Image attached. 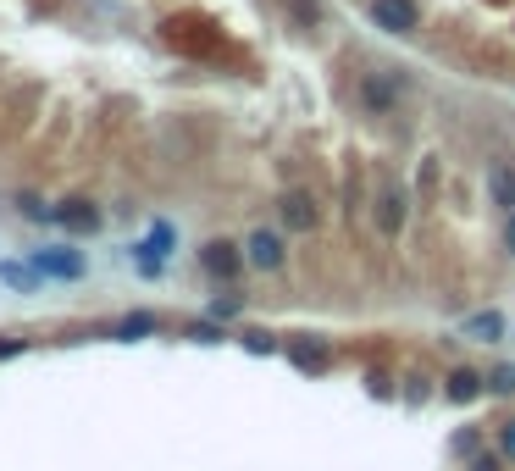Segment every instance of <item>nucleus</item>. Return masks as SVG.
Listing matches in <instances>:
<instances>
[{"label":"nucleus","mask_w":515,"mask_h":471,"mask_svg":"<svg viewBox=\"0 0 515 471\" xmlns=\"http://www.w3.org/2000/svg\"><path fill=\"white\" fill-rule=\"evenodd\" d=\"M493 449H499V455L515 466V416H504V422H493Z\"/></svg>","instance_id":"nucleus-24"},{"label":"nucleus","mask_w":515,"mask_h":471,"mask_svg":"<svg viewBox=\"0 0 515 471\" xmlns=\"http://www.w3.org/2000/svg\"><path fill=\"white\" fill-rule=\"evenodd\" d=\"M12 211L23 222H34V228H56V206H50L45 194H34V189H17L12 194Z\"/></svg>","instance_id":"nucleus-17"},{"label":"nucleus","mask_w":515,"mask_h":471,"mask_svg":"<svg viewBox=\"0 0 515 471\" xmlns=\"http://www.w3.org/2000/svg\"><path fill=\"white\" fill-rule=\"evenodd\" d=\"M244 311H250V294H244L239 283H222V289L205 300V316H211V322H222V327L244 322Z\"/></svg>","instance_id":"nucleus-13"},{"label":"nucleus","mask_w":515,"mask_h":471,"mask_svg":"<svg viewBox=\"0 0 515 471\" xmlns=\"http://www.w3.org/2000/svg\"><path fill=\"white\" fill-rule=\"evenodd\" d=\"M366 17H372V28L388 34V39H416L421 34V6L416 0H366Z\"/></svg>","instance_id":"nucleus-7"},{"label":"nucleus","mask_w":515,"mask_h":471,"mask_svg":"<svg viewBox=\"0 0 515 471\" xmlns=\"http://www.w3.org/2000/svg\"><path fill=\"white\" fill-rule=\"evenodd\" d=\"M0 289H12V294H39L45 289V278H39L34 272V261H28V255H0Z\"/></svg>","instance_id":"nucleus-12"},{"label":"nucleus","mask_w":515,"mask_h":471,"mask_svg":"<svg viewBox=\"0 0 515 471\" xmlns=\"http://www.w3.org/2000/svg\"><path fill=\"white\" fill-rule=\"evenodd\" d=\"M56 228H61V239H95L106 228V211L89 194H67V200H56Z\"/></svg>","instance_id":"nucleus-8"},{"label":"nucleus","mask_w":515,"mask_h":471,"mask_svg":"<svg viewBox=\"0 0 515 471\" xmlns=\"http://www.w3.org/2000/svg\"><path fill=\"white\" fill-rule=\"evenodd\" d=\"M366 394H372V399H399V388H394V377H388V372H366Z\"/></svg>","instance_id":"nucleus-26"},{"label":"nucleus","mask_w":515,"mask_h":471,"mask_svg":"<svg viewBox=\"0 0 515 471\" xmlns=\"http://www.w3.org/2000/svg\"><path fill=\"white\" fill-rule=\"evenodd\" d=\"M504 244H510V255H515V217H504Z\"/></svg>","instance_id":"nucleus-29"},{"label":"nucleus","mask_w":515,"mask_h":471,"mask_svg":"<svg viewBox=\"0 0 515 471\" xmlns=\"http://www.w3.org/2000/svg\"><path fill=\"white\" fill-rule=\"evenodd\" d=\"M277 228L283 233H322V200L311 189H283L277 194Z\"/></svg>","instance_id":"nucleus-9"},{"label":"nucleus","mask_w":515,"mask_h":471,"mask_svg":"<svg viewBox=\"0 0 515 471\" xmlns=\"http://www.w3.org/2000/svg\"><path fill=\"white\" fill-rule=\"evenodd\" d=\"M477 449H482V433H477V427H466V433L455 438V455H460V460H471Z\"/></svg>","instance_id":"nucleus-28"},{"label":"nucleus","mask_w":515,"mask_h":471,"mask_svg":"<svg viewBox=\"0 0 515 471\" xmlns=\"http://www.w3.org/2000/svg\"><path fill=\"white\" fill-rule=\"evenodd\" d=\"M239 244H244V261H250V272L277 278V272L288 266V233H283V228H250Z\"/></svg>","instance_id":"nucleus-6"},{"label":"nucleus","mask_w":515,"mask_h":471,"mask_svg":"<svg viewBox=\"0 0 515 471\" xmlns=\"http://www.w3.org/2000/svg\"><path fill=\"white\" fill-rule=\"evenodd\" d=\"M355 100H360V111H366V117H394V111L410 100L405 67H366V73H360V84H355Z\"/></svg>","instance_id":"nucleus-1"},{"label":"nucleus","mask_w":515,"mask_h":471,"mask_svg":"<svg viewBox=\"0 0 515 471\" xmlns=\"http://www.w3.org/2000/svg\"><path fill=\"white\" fill-rule=\"evenodd\" d=\"M488 394H493V399H515V361L488 366Z\"/></svg>","instance_id":"nucleus-22"},{"label":"nucleus","mask_w":515,"mask_h":471,"mask_svg":"<svg viewBox=\"0 0 515 471\" xmlns=\"http://www.w3.org/2000/svg\"><path fill=\"white\" fill-rule=\"evenodd\" d=\"M139 244H144L150 255H161V261H172V255H178V228H172L167 217H156V222H150V233H144Z\"/></svg>","instance_id":"nucleus-19"},{"label":"nucleus","mask_w":515,"mask_h":471,"mask_svg":"<svg viewBox=\"0 0 515 471\" xmlns=\"http://www.w3.org/2000/svg\"><path fill=\"white\" fill-rule=\"evenodd\" d=\"M283 12H288V23L305 28V34L327 23V6H322V0H283Z\"/></svg>","instance_id":"nucleus-21"},{"label":"nucleus","mask_w":515,"mask_h":471,"mask_svg":"<svg viewBox=\"0 0 515 471\" xmlns=\"http://www.w3.org/2000/svg\"><path fill=\"white\" fill-rule=\"evenodd\" d=\"M28 261L45 283H84L89 278V250H78V239H45V244H28Z\"/></svg>","instance_id":"nucleus-2"},{"label":"nucleus","mask_w":515,"mask_h":471,"mask_svg":"<svg viewBox=\"0 0 515 471\" xmlns=\"http://www.w3.org/2000/svg\"><path fill=\"white\" fill-rule=\"evenodd\" d=\"M283 361L294 366L300 377H327L333 372V339H322V333H288Z\"/></svg>","instance_id":"nucleus-5"},{"label":"nucleus","mask_w":515,"mask_h":471,"mask_svg":"<svg viewBox=\"0 0 515 471\" xmlns=\"http://www.w3.org/2000/svg\"><path fill=\"white\" fill-rule=\"evenodd\" d=\"M194 261H200V272L205 278L216 283V289H222V283H239L244 278V244L239 239H205L200 250H194Z\"/></svg>","instance_id":"nucleus-4"},{"label":"nucleus","mask_w":515,"mask_h":471,"mask_svg":"<svg viewBox=\"0 0 515 471\" xmlns=\"http://www.w3.org/2000/svg\"><path fill=\"white\" fill-rule=\"evenodd\" d=\"M432 394H438V388H432L427 372H405V377H399V405H405V411H421Z\"/></svg>","instance_id":"nucleus-20"},{"label":"nucleus","mask_w":515,"mask_h":471,"mask_svg":"<svg viewBox=\"0 0 515 471\" xmlns=\"http://www.w3.org/2000/svg\"><path fill=\"white\" fill-rule=\"evenodd\" d=\"M504 466H510V460H504L499 449H477V455L466 460V471H504Z\"/></svg>","instance_id":"nucleus-27"},{"label":"nucleus","mask_w":515,"mask_h":471,"mask_svg":"<svg viewBox=\"0 0 515 471\" xmlns=\"http://www.w3.org/2000/svg\"><path fill=\"white\" fill-rule=\"evenodd\" d=\"M504 333H510L504 311H471V316H460V339H471V344H504Z\"/></svg>","instance_id":"nucleus-14"},{"label":"nucleus","mask_w":515,"mask_h":471,"mask_svg":"<svg viewBox=\"0 0 515 471\" xmlns=\"http://www.w3.org/2000/svg\"><path fill=\"white\" fill-rule=\"evenodd\" d=\"M161 333H167L161 311H128V316H117V322L106 327L111 344H144V339H161Z\"/></svg>","instance_id":"nucleus-10"},{"label":"nucleus","mask_w":515,"mask_h":471,"mask_svg":"<svg viewBox=\"0 0 515 471\" xmlns=\"http://www.w3.org/2000/svg\"><path fill=\"white\" fill-rule=\"evenodd\" d=\"M128 261H133V272H139V278H161V272H167V261H161V255H150L144 244H128Z\"/></svg>","instance_id":"nucleus-23"},{"label":"nucleus","mask_w":515,"mask_h":471,"mask_svg":"<svg viewBox=\"0 0 515 471\" xmlns=\"http://www.w3.org/2000/svg\"><path fill=\"white\" fill-rule=\"evenodd\" d=\"M488 194L504 217H515V161H488Z\"/></svg>","instance_id":"nucleus-16"},{"label":"nucleus","mask_w":515,"mask_h":471,"mask_svg":"<svg viewBox=\"0 0 515 471\" xmlns=\"http://www.w3.org/2000/svg\"><path fill=\"white\" fill-rule=\"evenodd\" d=\"M405 217H410V189L399 178H377V189H372V222H377V233L383 239H399L405 233Z\"/></svg>","instance_id":"nucleus-3"},{"label":"nucleus","mask_w":515,"mask_h":471,"mask_svg":"<svg viewBox=\"0 0 515 471\" xmlns=\"http://www.w3.org/2000/svg\"><path fill=\"white\" fill-rule=\"evenodd\" d=\"M34 350V339L28 333H0V361H17V355Z\"/></svg>","instance_id":"nucleus-25"},{"label":"nucleus","mask_w":515,"mask_h":471,"mask_svg":"<svg viewBox=\"0 0 515 471\" xmlns=\"http://www.w3.org/2000/svg\"><path fill=\"white\" fill-rule=\"evenodd\" d=\"M438 394H444L449 405H477V399H488V372H482V366H455Z\"/></svg>","instance_id":"nucleus-11"},{"label":"nucleus","mask_w":515,"mask_h":471,"mask_svg":"<svg viewBox=\"0 0 515 471\" xmlns=\"http://www.w3.org/2000/svg\"><path fill=\"white\" fill-rule=\"evenodd\" d=\"M233 344H239L244 355H283V333H272V327H255V322H244V327H233Z\"/></svg>","instance_id":"nucleus-15"},{"label":"nucleus","mask_w":515,"mask_h":471,"mask_svg":"<svg viewBox=\"0 0 515 471\" xmlns=\"http://www.w3.org/2000/svg\"><path fill=\"white\" fill-rule=\"evenodd\" d=\"M189 344H200V350H216V344H233V327H222V322H211V316H194V322H183L178 327Z\"/></svg>","instance_id":"nucleus-18"}]
</instances>
